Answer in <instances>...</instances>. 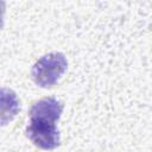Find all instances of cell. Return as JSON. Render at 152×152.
<instances>
[{"mask_svg":"<svg viewBox=\"0 0 152 152\" xmlns=\"http://www.w3.org/2000/svg\"><path fill=\"white\" fill-rule=\"evenodd\" d=\"M68 61L62 52H50L40 57L32 66L31 75L36 84L43 88L52 87L65 72Z\"/></svg>","mask_w":152,"mask_h":152,"instance_id":"cell-1","label":"cell"},{"mask_svg":"<svg viewBox=\"0 0 152 152\" xmlns=\"http://www.w3.org/2000/svg\"><path fill=\"white\" fill-rule=\"evenodd\" d=\"M26 135L38 147L43 150H53L59 145V132L56 124L30 120L26 127Z\"/></svg>","mask_w":152,"mask_h":152,"instance_id":"cell-2","label":"cell"},{"mask_svg":"<svg viewBox=\"0 0 152 152\" xmlns=\"http://www.w3.org/2000/svg\"><path fill=\"white\" fill-rule=\"evenodd\" d=\"M63 112V103L55 97H45L36 102L30 112V120H38L50 124H56Z\"/></svg>","mask_w":152,"mask_h":152,"instance_id":"cell-3","label":"cell"}]
</instances>
